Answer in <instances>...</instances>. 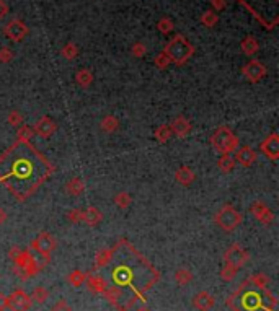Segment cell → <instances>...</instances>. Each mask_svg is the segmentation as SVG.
I'll use <instances>...</instances> for the list:
<instances>
[{
	"instance_id": "cell-1",
	"label": "cell",
	"mask_w": 279,
	"mask_h": 311,
	"mask_svg": "<svg viewBox=\"0 0 279 311\" xmlns=\"http://www.w3.org/2000/svg\"><path fill=\"white\" fill-rule=\"evenodd\" d=\"M164 53L167 54V57L170 59L172 64L183 66V64H186L193 57L194 48L183 35H175L173 40H170L167 43Z\"/></svg>"
},
{
	"instance_id": "cell-2",
	"label": "cell",
	"mask_w": 279,
	"mask_h": 311,
	"mask_svg": "<svg viewBox=\"0 0 279 311\" xmlns=\"http://www.w3.org/2000/svg\"><path fill=\"white\" fill-rule=\"evenodd\" d=\"M211 145L220 155H230L238 148V139L229 127L222 126L211 135Z\"/></svg>"
},
{
	"instance_id": "cell-3",
	"label": "cell",
	"mask_w": 279,
	"mask_h": 311,
	"mask_svg": "<svg viewBox=\"0 0 279 311\" xmlns=\"http://www.w3.org/2000/svg\"><path fill=\"white\" fill-rule=\"evenodd\" d=\"M242 220H243V215L233 205H224L222 209L216 213V217H214V222H216L224 231L235 230L237 226L242 223Z\"/></svg>"
},
{
	"instance_id": "cell-4",
	"label": "cell",
	"mask_w": 279,
	"mask_h": 311,
	"mask_svg": "<svg viewBox=\"0 0 279 311\" xmlns=\"http://www.w3.org/2000/svg\"><path fill=\"white\" fill-rule=\"evenodd\" d=\"M248 261V252H246L240 244H232L229 249L224 252V262L233 269H242Z\"/></svg>"
},
{
	"instance_id": "cell-5",
	"label": "cell",
	"mask_w": 279,
	"mask_h": 311,
	"mask_svg": "<svg viewBox=\"0 0 279 311\" xmlns=\"http://www.w3.org/2000/svg\"><path fill=\"white\" fill-rule=\"evenodd\" d=\"M56 246H57V241L51 233H40L38 238L31 243V248L40 252L43 257H46V261H49L51 252L56 249Z\"/></svg>"
},
{
	"instance_id": "cell-6",
	"label": "cell",
	"mask_w": 279,
	"mask_h": 311,
	"mask_svg": "<svg viewBox=\"0 0 279 311\" xmlns=\"http://www.w3.org/2000/svg\"><path fill=\"white\" fill-rule=\"evenodd\" d=\"M31 304H33L31 296L22 288H17L9 295V309L10 311H30Z\"/></svg>"
},
{
	"instance_id": "cell-7",
	"label": "cell",
	"mask_w": 279,
	"mask_h": 311,
	"mask_svg": "<svg viewBox=\"0 0 279 311\" xmlns=\"http://www.w3.org/2000/svg\"><path fill=\"white\" fill-rule=\"evenodd\" d=\"M242 74L248 82L251 83H258L259 80H263L266 77V67L263 66L259 61H248L242 67Z\"/></svg>"
},
{
	"instance_id": "cell-8",
	"label": "cell",
	"mask_w": 279,
	"mask_h": 311,
	"mask_svg": "<svg viewBox=\"0 0 279 311\" xmlns=\"http://www.w3.org/2000/svg\"><path fill=\"white\" fill-rule=\"evenodd\" d=\"M4 35L7 36L10 41H15V43L17 41H22L23 38L28 35V27L22 20H18V18H14V20H10L7 25H5Z\"/></svg>"
},
{
	"instance_id": "cell-9",
	"label": "cell",
	"mask_w": 279,
	"mask_h": 311,
	"mask_svg": "<svg viewBox=\"0 0 279 311\" xmlns=\"http://www.w3.org/2000/svg\"><path fill=\"white\" fill-rule=\"evenodd\" d=\"M250 212L261 225H271L272 222H274V213H272L269 207L266 205L264 202H261V200L253 202L251 207H250Z\"/></svg>"
},
{
	"instance_id": "cell-10",
	"label": "cell",
	"mask_w": 279,
	"mask_h": 311,
	"mask_svg": "<svg viewBox=\"0 0 279 311\" xmlns=\"http://www.w3.org/2000/svg\"><path fill=\"white\" fill-rule=\"evenodd\" d=\"M259 150L263 155H266L269 160H277L279 158V135L271 134L268 135L259 145Z\"/></svg>"
},
{
	"instance_id": "cell-11",
	"label": "cell",
	"mask_w": 279,
	"mask_h": 311,
	"mask_svg": "<svg viewBox=\"0 0 279 311\" xmlns=\"http://www.w3.org/2000/svg\"><path fill=\"white\" fill-rule=\"evenodd\" d=\"M56 131H57V124L51 118H48V116L38 119V122L33 126V132L43 139H49Z\"/></svg>"
},
{
	"instance_id": "cell-12",
	"label": "cell",
	"mask_w": 279,
	"mask_h": 311,
	"mask_svg": "<svg viewBox=\"0 0 279 311\" xmlns=\"http://www.w3.org/2000/svg\"><path fill=\"white\" fill-rule=\"evenodd\" d=\"M237 163H240L242 166H251L255 161L258 160V153L253 150L251 147H240L235 150V155H233Z\"/></svg>"
},
{
	"instance_id": "cell-13",
	"label": "cell",
	"mask_w": 279,
	"mask_h": 311,
	"mask_svg": "<svg viewBox=\"0 0 279 311\" xmlns=\"http://www.w3.org/2000/svg\"><path fill=\"white\" fill-rule=\"evenodd\" d=\"M216 304V298L207 291H198L196 295L193 296V306L198 311H211Z\"/></svg>"
},
{
	"instance_id": "cell-14",
	"label": "cell",
	"mask_w": 279,
	"mask_h": 311,
	"mask_svg": "<svg viewBox=\"0 0 279 311\" xmlns=\"http://www.w3.org/2000/svg\"><path fill=\"white\" fill-rule=\"evenodd\" d=\"M168 126L172 129V134L177 135L180 139H185L186 135L191 132V122L188 121L185 116H177V118L172 121V124H168Z\"/></svg>"
},
{
	"instance_id": "cell-15",
	"label": "cell",
	"mask_w": 279,
	"mask_h": 311,
	"mask_svg": "<svg viewBox=\"0 0 279 311\" xmlns=\"http://www.w3.org/2000/svg\"><path fill=\"white\" fill-rule=\"evenodd\" d=\"M85 283H87V288L92 291V293H103V291L108 288L106 280L100 274H90V275H87Z\"/></svg>"
},
{
	"instance_id": "cell-16",
	"label": "cell",
	"mask_w": 279,
	"mask_h": 311,
	"mask_svg": "<svg viewBox=\"0 0 279 311\" xmlns=\"http://www.w3.org/2000/svg\"><path fill=\"white\" fill-rule=\"evenodd\" d=\"M82 222L88 226H96L103 222V213L96 209V207H87L82 212Z\"/></svg>"
},
{
	"instance_id": "cell-17",
	"label": "cell",
	"mask_w": 279,
	"mask_h": 311,
	"mask_svg": "<svg viewBox=\"0 0 279 311\" xmlns=\"http://www.w3.org/2000/svg\"><path fill=\"white\" fill-rule=\"evenodd\" d=\"M175 179H177V183L181 186H191L194 183V179H196V174H194L191 168L180 166L177 173H175Z\"/></svg>"
},
{
	"instance_id": "cell-18",
	"label": "cell",
	"mask_w": 279,
	"mask_h": 311,
	"mask_svg": "<svg viewBox=\"0 0 279 311\" xmlns=\"http://www.w3.org/2000/svg\"><path fill=\"white\" fill-rule=\"evenodd\" d=\"M240 48H242L245 56H255L259 51V43L255 36H245L242 44H240Z\"/></svg>"
},
{
	"instance_id": "cell-19",
	"label": "cell",
	"mask_w": 279,
	"mask_h": 311,
	"mask_svg": "<svg viewBox=\"0 0 279 311\" xmlns=\"http://www.w3.org/2000/svg\"><path fill=\"white\" fill-rule=\"evenodd\" d=\"M83 191H85V183H83V181H82L80 178H72V179H69V181H67V184H66V192L70 194V196L79 197Z\"/></svg>"
},
{
	"instance_id": "cell-20",
	"label": "cell",
	"mask_w": 279,
	"mask_h": 311,
	"mask_svg": "<svg viewBox=\"0 0 279 311\" xmlns=\"http://www.w3.org/2000/svg\"><path fill=\"white\" fill-rule=\"evenodd\" d=\"M100 127H101V131L105 132V134H114L116 131H118V127H119V121L116 116H105V118L101 119L100 122Z\"/></svg>"
},
{
	"instance_id": "cell-21",
	"label": "cell",
	"mask_w": 279,
	"mask_h": 311,
	"mask_svg": "<svg viewBox=\"0 0 279 311\" xmlns=\"http://www.w3.org/2000/svg\"><path fill=\"white\" fill-rule=\"evenodd\" d=\"M75 82H77V85L79 87L88 88L93 83V74L90 72L88 69H82L75 74Z\"/></svg>"
},
{
	"instance_id": "cell-22",
	"label": "cell",
	"mask_w": 279,
	"mask_h": 311,
	"mask_svg": "<svg viewBox=\"0 0 279 311\" xmlns=\"http://www.w3.org/2000/svg\"><path fill=\"white\" fill-rule=\"evenodd\" d=\"M235 165H237V161H235V158L232 157V155H222V157H220L219 161H217V168L222 173H230V171H233Z\"/></svg>"
},
{
	"instance_id": "cell-23",
	"label": "cell",
	"mask_w": 279,
	"mask_h": 311,
	"mask_svg": "<svg viewBox=\"0 0 279 311\" xmlns=\"http://www.w3.org/2000/svg\"><path fill=\"white\" fill-rule=\"evenodd\" d=\"M132 280V274L131 270L126 267H119L114 270V282L118 285H127L129 282Z\"/></svg>"
},
{
	"instance_id": "cell-24",
	"label": "cell",
	"mask_w": 279,
	"mask_h": 311,
	"mask_svg": "<svg viewBox=\"0 0 279 311\" xmlns=\"http://www.w3.org/2000/svg\"><path fill=\"white\" fill-rule=\"evenodd\" d=\"M172 129L168 124H164V126H160L157 127V131H155V139H157L159 144H167L168 140L172 139Z\"/></svg>"
},
{
	"instance_id": "cell-25",
	"label": "cell",
	"mask_w": 279,
	"mask_h": 311,
	"mask_svg": "<svg viewBox=\"0 0 279 311\" xmlns=\"http://www.w3.org/2000/svg\"><path fill=\"white\" fill-rule=\"evenodd\" d=\"M85 278H87V274L82 270H72L70 274L67 275V282L72 285V287H80V285L85 283Z\"/></svg>"
},
{
	"instance_id": "cell-26",
	"label": "cell",
	"mask_w": 279,
	"mask_h": 311,
	"mask_svg": "<svg viewBox=\"0 0 279 311\" xmlns=\"http://www.w3.org/2000/svg\"><path fill=\"white\" fill-rule=\"evenodd\" d=\"M114 204L119 207V209H129V207H131V204H132V197H131V194L129 192H118L114 196Z\"/></svg>"
},
{
	"instance_id": "cell-27",
	"label": "cell",
	"mask_w": 279,
	"mask_h": 311,
	"mask_svg": "<svg viewBox=\"0 0 279 311\" xmlns=\"http://www.w3.org/2000/svg\"><path fill=\"white\" fill-rule=\"evenodd\" d=\"M18 131H17V139L18 142H23V144H27V142H30L31 139H33V127H30V126H25L22 124L20 127H17Z\"/></svg>"
},
{
	"instance_id": "cell-28",
	"label": "cell",
	"mask_w": 279,
	"mask_h": 311,
	"mask_svg": "<svg viewBox=\"0 0 279 311\" xmlns=\"http://www.w3.org/2000/svg\"><path fill=\"white\" fill-rule=\"evenodd\" d=\"M217 22H219V17L214 10H207L201 15V23H203L206 28H214L217 25Z\"/></svg>"
},
{
	"instance_id": "cell-29",
	"label": "cell",
	"mask_w": 279,
	"mask_h": 311,
	"mask_svg": "<svg viewBox=\"0 0 279 311\" xmlns=\"http://www.w3.org/2000/svg\"><path fill=\"white\" fill-rule=\"evenodd\" d=\"M61 56L67 61H74L77 56H79V48H77L75 43H67L66 46L61 49Z\"/></svg>"
},
{
	"instance_id": "cell-30",
	"label": "cell",
	"mask_w": 279,
	"mask_h": 311,
	"mask_svg": "<svg viewBox=\"0 0 279 311\" xmlns=\"http://www.w3.org/2000/svg\"><path fill=\"white\" fill-rule=\"evenodd\" d=\"M191 280H193L191 270H188V269H178L177 272H175V282H177L178 285H188Z\"/></svg>"
},
{
	"instance_id": "cell-31",
	"label": "cell",
	"mask_w": 279,
	"mask_h": 311,
	"mask_svg": "<svg viewBox=\"0 0 279 311\" xmlns=\"http://www.w3.org/2000/svg\"><path fill=\"white\" fill-rule=\"evenodd\" d=\"M109 259H111V249H101L95 256V265L96 267H103V265L109 262Z\"/></svg>"
},
{
	"instance_id": "cell-32",
	"label": "cell",
	"mask_w": 279,
	"mask_h": 311,
	"mask_svg": "<svg viewBox=\"0 0 279 311\" xmlns=\"http://www.w3.org/2000/svg\"><path fill=\"white\" fill-rule=\"evenodd\" d=\"M250 282L255 285L256 288L264 290L269 285V277H266L264 274H255V275L250 277Z\"/></svg>"
},
{
	"instance_id": "cell-33",
	"label": "cell",
	"mask_w": 279,
	"mask_h": 311,
	"mask_svg": "<svg viewBox=\"0 0 279 311\" xmlns=\"http://www.w3.org/2000/svg\"><path fill=\"white\" fill-rule=\"evenodd\" d=\"M48 296H49V293H48L46 288H44V287H36L33 290V295H31V300L36 301V303H40V304H43V303H46Z\"/></svg>"
},
{
	"instance_id": "cell-34",
	"label": "cell",
	"mask_w": 279,
	"mask_h": 311,
	"mask_svg": "<svg viewBox=\"0 0 279 311\" xmlns=\"http://www.w3.org/2000/svg\"><path fill=\"white\" fill-rule=\"evenodd\" d=\"M7 121H9V124H10V126L20 127V126L23 124V116H22L20 111H17V109H14V111H10V113H9Z\"/></svg>"
},
{
	"instance_id": "cell-35",
	"label": "cell",
	"mask_w": 279,
	"mask_h": 311,
	"mask_svg": "<svg viewBox=\"0 0 279 311\" xmlns=\"http://www.w3.org/2000/svg\"><path fill=\"white\" fill-rule=\"evenodd\" d=\"M154 64H155V67H157L159 70H165L168 66H170V59L167 57L165 53H159L157 56H155V59H154Z\"/></svg>"
},
{
	"instance_id": "cell-36",
	"label": "cell",
	"mask_w": 279,
	"mask_h": 311,
	"mask_svg": "<svg viewBox=\"0 0 279 311\" xmlns=\"http://www.w3.org/2000/svg\"><path fill=\"white\" fill-rule=\"evenodd\" d=\"M173 28H175V25H173V22L170 20V18H162V20L157 23V30L164 35L172 33Z\"/></svg>"
},
{
	"instance_id": "cell-37",
	"label": "cell",
	"mask_w": 279,
	"mask_h": 311,
	"mask_svg": "<svg viewBox=\"0 0 279 311\" xmlns=\"http://www.w3.org/2000/svg\"><path fill=\"white\" fill-rule=\"evenodd\" d=\"M237 272H238L237 269H233V267H230V265L224 264L222 270H220V277H222V280H225V282H230V280H233V278H235Z\"/></svg>"
},
{
	"instance_id": "cell-38",
	"label": "cell",
	"mask_w": 279,
	"mask_h": 311,
	"mask_svg": "<svg viewBox=\"0 0 279 311\" xmlns=\"http://www.w3.org/2000/svg\"><path fill=\"white\" fill-rule=\"evenodd\" d=\"M147 53V46L144 43H135L132 44V48H131V54L132 57H137V59H141V57H144Z\"/></svg>"
},
{
	"instance_id": "cell-39",
	"label": "cell",
	"mask_w": 279,
	"mask_h": 311,
	"mask_svg": "<svg viewBox=\"0 0 279 311\" xmlns=\"http://www.w3.org/2000/svg\"><path fill=\"white\" fill-rule=\"evenodd\" d=\"M103 295H105V298L108 301H111L116 304V301H118V296H119V288L116 287H108L105 291H103Z\"/></svg>"
},
{
	"instance_id": "cell-40",
	"label": "cell",
	"mask_w": 279,
	"mask_h": 311,
	"mask_svg": "<svg viewBox=\"0 0 279 311\" xmlns=\"http://www.w3.org/2000/svg\"><path fill=\"white\" fill-rule=\"evenodd\" d=\"M14 61V53L9 48H2L0 49V64H9Z\"/></svg>"
},
{
	"instance_id": "cell-41",
	"label": "cell",
	"mask_w": 279,
	"mask_h": 311,
	"mask_svg": "<svg viewBox=\"0 0 279 311\" xmlns=\"http://www.w3.org/2000/svg\"><path fill=\"white\" fill-rule=\"evenodd\" d=\"M82 209H72L70 212H67V218L70 220L72 223H82Z\"/></svg>"
},
{
	"instance_id": "cell-42",
	"label": "cell",
	"mask_w": 279,
	"mask_h": 311,
	"mask_svg": "<svg viewBox=\"0 0 279 311\" xmlns=\"http://www.w3.org/2000/svg\"><path fill=\"white\" fill-rule=\"evenodd\" d=\"M51 311H75L72 306H70V304H67V301L66 300H61V301H57L54 306H53V309Z\"/></svg>"
},
{
	"instance_id": "cell-43",
	"label": "cell",
	"mask_w": 279,
	"mask_h": 311,
	"mask_svg": "<svg viewBox=\"0 0 279 311\" xmlns=\"http://www.w3.org/2000/svg\"><path fill=\"white\" fill-rule=\"evenodd\" d=\"M211 5H212L214 12H220V10L225 9L227 2H225V0H211Z\"/></svg>"
},
{
	"instance_id": "cell-44",
	"label": "cell",
	"mask_w": 279,
	"mask_h": 311,
	"mask_svg": "<svg viewBox=\"0 0 279 311\" xmlns=\"http://www.w3.org/2000/svg\"><path fill=\"white\" fill-rule=\"evenodd\" d=\"M9 12H10V9H9V5L4 2V0H0V20H2V18H5L9 15Z\"/></svg>"
},
{
	"instance_id": "cell-45",
	"label": "cell",
	"mask_w": 279,
	"mask_h": 311,
	"mask_svg": "<svg viewBox=\"0 0 279 311\" xmlns=\"http://www.w3.org/2000/svg\"><path fill=\"white\" fill-rule=\"evenodd\" d=\"M9 309V295L0 293V311Z\"/></svg>"
},
{
	"instance_id": "cell-46",
	"label": "cell",
	"mask_w": 279,
	"mask_h": 311,
	"mask_svg": "<svg viewBox=\"0 0 279 311\" xmlns=\"http://www.w3.org/2000/svg\"><path fill=\"white\" fill-rule=\"evenodd\" d=\"M20 252H22V249L18 248V246H14V248L10 249V252H9V256H10V259L12 261H15V259L20 256Z\"/></svg>"
},
{
	"instance_id": "cell-47",
	"label": "cell",
	"mask_w": 279,
	"mask_h": 311,
	"mask_svg": "<svg viewBox=\"0 0 279 311\" xmlns=\"http://www.w3.org/2000/svg\"><path fill=\"white\" fill-rule=\"evenodd\" d=\"M7 218H9V215H7V212H5L4 209H0V225H2V223H5V222H7Z\"/></svg>"
},
{
	"instance_id": "cell-48",
	"label": "cell",
	"mask_w": 279,
	"mask_h": 311,
	"mask_svg": "<svg viewBox=\"0 0 279 311\" xmlns=\"http://www.w3.org/2000/svg\"><path fill=\"white\" fill-rule=\"evenodd\" d=\"M135 311H151V308H147V306H141V308H137Z\"/></svg>"
}]
</instances>
